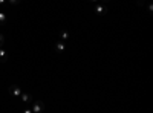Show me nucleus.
I'll return each mask as SVG.
<instances>
[{
    "label": "nucleus",
    "instance_id": "obj_15",
    "mask_svg": "<svg viewBox=\"0 0 153 113\" xmlns=\"http://www.w3.org/2000/svg\"><path fill=\"white\" fill-rule=\"evenodd\" d=\"M91 2H94V3H95V2H98V0H91Z\"/></svg>",
    "mask_w": 153,
    "mask_h": 113
},
{
    "label": "nucleus",
    "instance_id": "obj_6",
    "mask_svg": "<svg viewBox=\"0 0 153 113\" xmlns=\"http://www.w3.org/2000/svg\"><path fill=\"white\" fill-rule=\"evenodd\" d=\"M6 21H8V17H6V14L3 11H0V26H5L6 24Z\"/></svg>",
    "mask_w": 153,
    "mask_h": 113
},
{
    "label": "nucleus",
    "instance_id": "obj_11",
    "mask_svg": "<svg viewBox=\"0 0 153 113\" xmlns=\"http://www.w3.org/2000/svg\"><path fill=\"white\" fill-rule=\"evenodd\" d=\"M147 8H149V11L152 12V9H153V5H152V2H149V3H147Z\"/></svg>",
    "mask_w": 153,
    "mask_h": 113
},
{
    "label": "nucleus",
    "instance_id": "obj_9",
    "mask_svg": "<svg viewBox=\"0 0 153 113\" xmlns=\"http://www.w3.org/2000/svg\"><path fill=\"white\" fill-rule=\"evenodd\" d=\"M5 41H6V38H5V35H3V34H0V47H3Z\"/></svg>",
    "mask_w": 153,
    "mask_h": 113
},
{
    "label": "nucleus",
    "instance_id": "obj_8",
    "mask_svg": "<svg viewBox=\"0 0 153 113\" xmlns=\"http://www.w3.org/2000/svg\"><path fill=\"white\" fill-rule=\"evenodd\" d=\"M60 37H61V41H68L69 40V34L66 31H60Z\"/></svg>",
    "mask_w": 153,
    "mask_h": 113
},
{
    "label": "nucleus",
    "instance_id": "obj_4",
    "mask_svg": "<svg viewBox=\"0 0 153 113\" xmlns=\"http://www.w3.org/2000/svg\"><path fill=\"white\" fill-rule=\"evenodd\" d=\"M55 51H57V52H65V51H66V44H65V41L58 40V41L55 43Z\"/></svg>",
    "mask_w": 153,
    "mask_h": 113
},
{
    "label": "nucleus",
    "instance_id": "obj_2",
    "mask_svg": "<svg viewBox=\"0 0 153 113\" xmlns=\"http://www.w3.org/2000/svg\"><path fill=\"white\" fill-rule=\"evenodd\" d=\"M9 93L12 95V96H16V98H20V95H22V89L19 86H16V84H12V86H9Z\"/></svg>",
    "mask_w": 153,
    "mask_h": 113
},
{
    "label": "nucleus",
    "instance_id": "obj_1",
    "mask_svg": "<svg viewBox=\"0 0 153 113\" xmlns=\"http://www.w3.org/2000/svg\"><path fill=\"white\" fill-rule=\"evenodd\" d=\"M31 104H32V107H31L32 113H40V112L45 110V103H42V101H35V103L32 101Z\"/></svg>",
    "mask_w": 153,
    "mask_h": 113
},
{
    "label": "nucleus",
    "instance_id": "obj_5",
    "mask_svg": "<svg viewBox=\"0 0 153 113\" xmlns=\"http://www.w3.org/2000/svg\"><path fill=\"white\" fill-rule=\"evenodd\" d=\"M20 98H22V103H25V104H31V103H32V96H31L29 93H23V92H22Z\"/></svg>",
    "mask_w": 153,
    "mask_h": 113
},
{
    "label": "nucleus",
    "instance_id": "obj_14",
    "mask_svg": "<svg viewBox=\"0 0 153 113\" xmlns=\"http://www.w3.org/2000/svg\"><path fill=\"white\" fill-rule=\"evenodd\" d=\"M6 2H8V0H0V5H5Z\"/></svg>",
    "mask_w": 153,
    "mask_h": 113
},
{
    "label": "nucleus",
    "instance_id": "obj_3",
    "mask_svg": "<svg viewBox=\"0 0 153 113\" xmlns=\"http://www.w3.org/2000/svg\"><path fill=\"white\" fill-rule=\"evenodd\" d=\"M95 12H97L98 16H104L106 14V5H103V3L95 5Z\"/></svg>",
    "mask_w": 153,
    "mask_h": 113
},
{
    "label": "nucleus",
    "instance_id": "obj_10",
    "mask_svg": "<svg viewBox=\"0 0 153 113\" xmlns=\"http://www.w3.org/2000/svg\"><path fill=\"white\" fill-rule=\"evenodd\" d=\"M8 2H9V5H19L20 0H8Z\"/></svg>",
    "mask_w": 153,
    "mask_h": 113
},
{
    "label": "nucleus",
    "instance_id": "obj_12",
    "mask_svg": "<svg viewBox=\"0 0 153 113\" xmlns=\"http://www.w3.org/2000/svg\"><path fill=\"white\" fill-rule=\"evenodd\" d=\"M144 5V0H138V6H143Z\"/></svg>",
    "mask_w": 153,
    "mask_h": 113
},
{
    "label": "nucleus",
    "instance_id": "obj_13",
    "mask_svg": "<svg viewBox=\"0 0 153 113\" xmlns=\"http://www.w3.org/2000/svg\"><path fill=\"white\" fill-rule=\"evenodd\" d=\"M100 2L103 3V5H107V2H109V0H100Z\"/></svg>",
    "mask_w": 153,
    "mask_h": 113
},
{
    "label": "nucleus",
    "instance_id": "obj_7",
    "mask_svg": "<svg viewBox=\"0 0 153 113\" xmlns=\"http://www.w3.org/2000/svg\"><path fill=\"white\" fill-rule=\"evenodd\" d=\"M6 58H8V52L3 47H0V61H6Z\"/></svg>",
    "mask_w": 153,
    "mask_h": 113
}]
</instances>
